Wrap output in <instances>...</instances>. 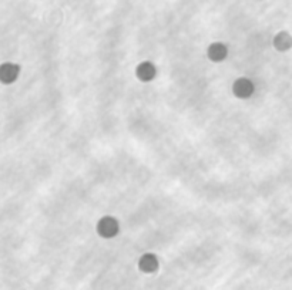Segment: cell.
<instances>
[{"instance_id":"obj_1","label":"cell","mask_w":292,"mask_h":290,"mask_svg":"<svg viewBox=\"0 0 292 290\" xmlns=\"http://www.w3.org/2000/svg\"><path fill=\"white\" fill-rule=\"evenodd\" d=\"M97 232L100 236L103 238H114L115 235L119 234V222L117 219L113 216H104L98 221L97 224Z\"/></svg>"},{"instance_id":"obj_2","label":"cell","mask_w":292,"mask_h":290,"mask_svg":"<svg viewBox=\"0 0 292 290\" xmlns=\"http://www.w3.org/2000/svg\"><path fill=\"white\" fill-rule=\"evenodd\" d=\"M20 67L13 63H3L0 65V81L3 84H12L17 80Z\"/></svg>"},{"instance_id":"obj_3","label":"cell","mask_w":292,"mask_h":290,"mask_svg":"<svg viewBox=\"0 0 292 290\" xmlns=\"http://www.w3.org/2000/svg\"><path fill=\"white\" fill-rule=\"evenodd\" d=\"M232 91L238 98H248L254 93V84L248 79H238L232 86Z\"/></svg>"},{"instance_id":"obj_4","label":"cell","mask_w":292,"mask_h":290,"mask_svg":"<svg viewBox=\"0 0 292 290\" xmlns=\"http://www.w3.org/2000/svg\"><path fill=\"white\" fill-rule=\"evenodd\" d=\"M155 67L153 63L150 61H144L141 64L138 65L137 70H136V74L137 77L141 81H151L155 77Z\"/></svg>"},{"instance_id":"obj_5","label":"cell","mask_w":292,"mask_h":290,"mask_svg":"<svg viewBox=\"0 0 292 290\" xmlns=\"http://www.w3.org/2000/svg\"><path fill=\"white\" fill-rule=\"evenodd\" d=\"M228 54L227 46L222 43H212L211 46L208 47V57L211 61H222Z\"/></svg>"},{"instance_id":"obj_6","label":"cell","mask_w":292,"mask_h":290,"mask_svg":"<svg viewBox=\"0 0 292 290\" xmlns=\"http://www.w3.org/2000/svg\"><path fill=\"white\" fill-rule=\"evenodd\" d=\"M138 266L143 272L146 273H153L157 270L158 267V260L155 258V255L153 253H146L144 256H141L140 262H138Z\"/></svg>"},{"instance_id":"obj_7","label":"cell","mask_w":292,"mask_h":290,"mask_svg":"<svg viewBox=\"0 0 292 290\" xmlns=\"http://www.w3.org/2000/svg\"><path fill=\"white\" fill-rule=\"evenodd\" d=\"M275 47L279 51H285L291 47V37L288 33H279L275 37Z\"/></svg>"}]
</instances>
